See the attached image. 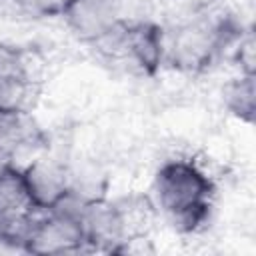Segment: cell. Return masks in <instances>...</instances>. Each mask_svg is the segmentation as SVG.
Instances as JSON below:
<instances>
[{"label":"cell","mask_w":256,"mask_h":256,"mask_svg":"<svg viewBox=\"0 0 256 256\" xmlns=\"http://www.w3.org/2000/svg\"><path fill=\"white\" fill-rule=\"evenodd\" d=\"M154 196L172 226L184 234H192L208 222L214 182L198 162L176 158L158 168Z\"/></svg>","instance_id":"1"},{"label":"cell","mask_w":256,"mask_h":256,"mask_svg":"<svg viewBox=\"0 0 256 256\" xmlns=\"http://www.w3.org/2000/svg\"><path fill=\"white\" fill-rule=\"evenodd\" d=\"M220 52V22H190L180 26L172 40H166V58L174 68L188 74L210 68Z\"/></svg>","instance_id":"2"},{"label":"cell","mask_w":256,"mask_h":256,"mask_svg":"<svg viewBox=\"0 0 256 256\" xmlns=\"http://www.w3.org/2000/svg\"><path fill=\"white\" fill-rule=\"evenodd\" d=\"M80 224L86 250L118 254L124 240H128L126 224L118 202H110L104 196L84 200L80 210Z\"/></svg>","instance_id":"3"},{"label":"cell","mask_w":256,"mask_h":256,"mask_svg":"<svg viewBox=\"0 0 256 256\" xmlns=\"http://www.w3.org/2000/svg\"><path fill=\"white\" fill-rule=\"evenodd\" d=\"M60 18L82 42L96 44L122 16L116 0H64Z\"/></svg>","instance_id":"4"},{"label":"cell","mask_w":256,"mask_h":256,"mask_svg":"<svg viewBox=\"0 0 256 256\" xmlns=\"http://www.w3.org/2000/svg\"><path fill=\"white\" fill-rule=\"evenodd\" d=\"M140 74L154 76L166 60V34L162 26L150 20L126 22L122 56Z\"/></svg>","instance_id":"5"},{"label":"cell","mask_w":256,"mask_h":256,"mask_svg":"<svg viewBox=\"0 0 256 256\" xmlns=\"http://www.w3.org/2000/svg\"><path fill=\"white\" fill-rule=\"evenodd\" d=\"M20 168L26 180L32 206L38 212H48L56 208L70 194L72 176L58 160L34 158Z\"/></svg>","instance_id":"6"},{"label":"cell","mask_w":256,"mask_h":256,"mask_svg":"<svg viewBox=\"0 0 256 256\" xmlns=\"http://www.w3.org/2000/svg\"><path fill=\"white\" fill-rule=\"evenodd\" d=\"M38 136L40 132L28 116V110H0V154H6L14 162L16 154L32 146Z\"/></svg>","instance_id":"7"},{"label":"cell","mask_w":256,"mask_h":256,"mask_svg":"<svg viewBox=\"0 0 256 256\" xmlns=\"http://www.w3.org/2000/svg\"><path fill=\"white\" fill-rule=\"evenodd\" d=\"M226 110L240 122L252 124L256 114V74H238L222 90Z\"/></svg>","instance_id":"8"},{"label":"cell","mask_w":256,"mask_h":256,"mask_svg":"<svg viewBox=\"0 0 256 256\" xmlns=\"http://www.w3.org/2000/svg\"><path fill=\"white\" fill-rule=\"evenodd\" d=\"M10 210H36L32 206L22 168L16 164L0 170V212Z\"/></svg>","instance_id":"9"},{"label":"cell","mask_w":256,"mask_h":256,"mask_svg":"<svg viewBox=\"0 0 256 256\" xmlns=\"http://www.w3.org/2000/svg\"><path fill=\"white\" fill-rule=\"evenodd\" d=\"M32 86L18 76L0 78V110H26Z\"/></svg>","instance_id":"10"},{"label":"cell","mask_w":256,"mask_h":256,"mask_svg":"<svg viewBox=\"0 0 256 256\" xmlns=\"http://www.w3.org/2000/svg\"><path fill=\"white\" fill-rule=\"evenodd\" d=\"M254 34L252 30H242V34L232 44V58L238 64L242 74H256V56H254Z\"/></svg>","instance_id":"11"},{"label":"cell","mask_w":256,"mask_h":256,"mask_svg":"<svg viewBox=\"0 0 256 256\" xmlns=\"http://www.w3.org/2000/svg\"><path fill=\"white\" fill-rule=\"evenodd\" d=\"M18 12L32 16V18H48V16H60V10L64 6V0H12Z\"/></svg>","instance_id":"12"},{"label":"cell","mask_w":256,"mask_h":256,"mask_svg":"<svg viewBox=\"0 0 256 256\" xmlns=\"http://www.w3.org/2000/svg\"><path fill=\"white\" fill-rule=\"evenodd\" d=\"M22 78V48L0 42V78Z\"/></svg>","instance_id":"13"}]
</instances>
